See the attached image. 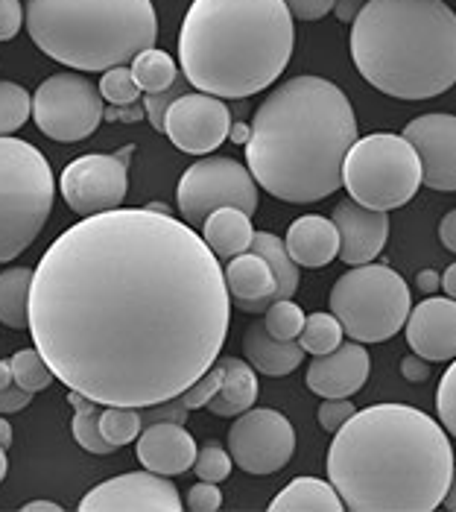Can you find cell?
Returning a JSON list of instances; mask_svg holds the SVG:
<instances>
[{
    "label": "cell",
    "mask_w": 456,
    "mask_h": 512,
    "mask_svg": "<svg viewBox=\"0 0 456 512\" xmlns=\"http://www.w3.org/2000/svg\"><path fill=\"white\" fill-rule=\"evenodd\" d=\"M182 94H188L185 91V85H182V77L176 79L167 91H158V94H147L144 97V109H147V120H150V126L155 132H164V118H167V109L182 97Z\"/></svg>",
    "instance_id": "f35d334b"
},
{
    "label": "cell",
    "mask_w": 456,
    "mask_h": 512,
    "mask_svg": "<svg viewBox=\"0 0 456 512\" xmlns=\"http://www.w3.org/2000/svg\"><path fill=\"white\" fill-rule=\"evenodd\" d=\"M24 510L27 512H59L62 507H59V504H53V501H33V504H27Z\"/></svg>",
    "instance_id": "6f0895ef"
},
{
    "label": "cell",
    "mask_w": 456,
    "mask_h": 512,
    "mask_svg": "<svg viewBox=\"0 0 456 512\" xmlns=\"http://www.w3.org/2000/svg\"><path fill=\"white\" fill-rule=\"evenodd\" d=\"M249 252H255V255H261L266 264H269V270H272V276H275V302L278 299H290L296 290H299V264L290 258V252H287V243L281 240L278 235H272V232H255L252 237V249Z\"/></svg>",
    "instance_id": "4316f807"
},
{
    "label": "cell",
    "mask_w": 456,
    "mask_h": 512,
    "mask_svg": "<svg viewBox=\"0 0 456 512\" xmlns=\"http://www.w3.org/2000/svg\"><path fill=\"white\" fill-rule=\"evenodd\" d=\"M272 512H342L345 504L337 495L334 483L319 477H296L290 480L269 504Z\"/></svg>",
    "instance_id": "484cf974"
},
{
    "label": "cell",
    "mask_w": 456,
    "mask_h": 512,
    "mask_svg": "<svg viewBox=\"0 0 456 512\" xmlns=\"http://www.w3.org/2000/svg\"><path fill=\"white\" fill-rule=\"evenodd\" d=\"M243 355L261 375L284 378L293 369H299L307 352L299 340H278L266 331L264 322H252L243 334Z\"/></svg>",
    "instance_id": "603a6c76"
},
{
    "label": "cell",
    "mask_w": 456,
    "mask_h": 512,
    "mask_svg": "<svg viewBox=\"0 0 456 512\" xmlns=\"http://www.w3.org/2000/svg\"><path fill=\"white\" fill-rule=\"evenodd\" d=\"M436 407H439V422L445 425V431L456 436V357L454 363H451V369L439 381Z\"/></svg>",
    "instance_id": "ab89813d"
},
{
    "label": "cell",
    "mask_w": 456,
    "mask_h": 512,
    "mask_svg": "<svg viewBox=\"0 0 456 512\" xmlns=\"http://www.w3.org/2000/svg\"><path fill=\"white\" fill-rule=\"evenodd\" d=\"M407 343L418 357L442 363L456 357V299L451 296H430L410 311L407 322Z\"/></svg>",
    "instance_id": "ac0fdd59"
},
{
    "label": "cell",
    "mask_w": 456,
    "mask_h": 512,
    "mask_svg": "<svg viewBox=\"0 0 456 512\" xmlns=\"http://www.w3.org/2000/svg\"><path fill=\"white\" fill-rule=\"evenodd\" d=\"M354 413H357V410H354V404H351L348 398H328V401H322V404H319L316 419H319L322 431L337 434V431H340L342 425H345Z\"/></svg>",
    "instance_id": "60d3db41"
},
{
    "label": "cell",
    "mask_w": 456,
    "mask_h": 512,
    "mask_svg": "<svg viewBox=\"0 0 456 512\" xmlns=\"http://www.w3.org/2000/svg\"><path fill=\"white\" fill-rule=\"evenodd\" d=\"M103 112L106 106L100 88L74 71L44 79L33 94V120L38 132L59 144H76L94 135Z\"/></svg>",
    "instance_id": "8fae6325"
},
{
    "label": "cell",
    "mask_w": 456,
    "mask_h": 512,
    "mask_svg": "<svg viewBox=\"0 0 456 512\" xmlns=\"http://www.w3.org/2000/svg\"><path fill=\"white\" fill-rule=\"evenodd\" d=\"M97 88H100V94H103V100L109 106H132L144 94L138 88L135 77H132V68H126V65H117V68L103 71V79H100Z\"/></svg>",
    "instance_id": "d590c367"
},
{
    "label": "cell",
    "mask_w": 456,
    "mask_h": 512,
    "mask_svg": "<svg viewBox=\"0 0 456 512\" xmlns=\"http://www.w3.org/2000/svg\"><path fill=\"white\" fill-rule=\"evenodd\" d=\"M220 366H223V384H220L217 395L208 401V410L214 416H226V419L252 410V404L258 401V375L252 369V363L226 357V360H220Z\"/></svg>",
    "instance_id": "d4e9b609"
},
{
    "label": "cell",
    "mask_w": 456,
    "mask_h": 512,
    "mask_svg": "<svg viewBox=\"0 0 456 512\" xmlns=\"http://www.w3.org/2000/svg\"><path fill=\"white\" fill-rule=\"evenodd\" d=\"M220 384H223V366H220V360L205 372V375H199L193 384H190L185 393L179 395L182 398V404L188 407V410H199V407H208V401L217 395L220 390Z\"/></svg>",
    "instance_id": "74e56055"
},
{
    "label": "cell",
    "mask_w": 456,
    "mask_h": 512,
    "mask_svg": "<svg viewBox=\"0 0 456 512\" xmlns=\"http://www.w3.org/2000/svg\"><path fill=\"white\" fill-rule=\"evenodd\" d=\"M331 314L357 343H383L395 337L410 316V287L386 264H360L337 278Z\"/></svg>",
    "instance_id": "ba28073f"
},
{
    "label": "cell",
    "mask_w": 456,
    "mask_h": 512,
    "mask_svg": "<svg viewBox=\"0 0 456 512\" xmlns=\"http://www.w3.org/2000/svg\"><path fill=\"white\" fill-rule=\"evenodd\" d=\"M290 15L299 21H319L334 9V0H284Z\"/></svg>",
    "instance_id": "f6af8a7d"
},
{
    "label": "cell",
    "mask_w": 456,
    "mask_h": 512,
    "mask_svg": "<svg viewBox=\"0 0 456 512\" xmlns=\"http://www.w3.org/2000/svg\"><path fill=\"white\" fill-rule=\"evenodd\" d=\"M9 363H12V378H15V384L24 387L27 393H41V390H47V387L56 381L53 369L47 366V360L41 357L38 349H21V352L12 355Z\"/></svg>",
    "instance_id": "836d02e7"
},
{
    "label": "cell",
    "mask_w": 456,
    "mask_h": 512,
    "mask_svg": "<svg viewBox=\"0 0 456 512\" xmlns=\"http://www.w3.org/2000/svg\"><path fill=\"white\" fill-rule=\"evenodd\" d=\"M231 112L214 94H182L164 118V135L190 156H208L228 138Z\"/></svg>",
    "instance_id": "5bb4252c"
},
{
    "label": "cell",
    "mask_w": 456,
    "mask_h": 512,
    "mask_svg": "<svg viewBox=\"0 0 456 512\" xmlns=\"http://www.w3.org/2000/svg\"><path fill=\"white\" fill-rule=\"evenodd\" d=\"M252 217L240 208H217L208 214V220L202 223V240L208 243V249L217 255V258H234L240 252H249L252 249Z\"/></svg>",
    "instance_id": "cb8c5ba5"
},
{
    "label": "cell",
    "mask_w": 456,
    "mask_h": 512,
    "mask_svg": "<svg viewBox=\"0 0 456 512\" xmlns=\"http://www.w3.org/2000/svg\"><path fill=\"white\" fill-rule=\"evenodd\" d=\"M182 220L190 229H202L211 211L240 208L249 217L258 211V182L246 164L228 156H205L190 164L176 188Z\"/></svg>",
    "instance_id": "30bf717a"
},
{
    "label": "cell",
    "mask_w": 456,
    "mask_h": 512,
    "mask_svg": "<svg viewBox=\"0 0 456 512\" xmlns=\"http://www.w3.org/2000/svg\"><path fill=\"white\" fill-rule=\"evenodd\" d=\"M33 118V94L9 79H0V138L18 132Z\"/></svg>",
    "instance_id": "1f68e13d"
},
{
    "label": "cell",
    "mask_w": 456,
    "mask_h": 512,
    "mask_svg": "<svg viewBox=\"0 0 456 512\" xmlns=\"http://www.w3.org/2000/svg\"><path fill=\"white\" fill-rule=\"evenodd\" d=\"M439 284H442V278H439L436 270H421V273H418V290H421V293H436Z\"/></svg>",
    "instance_id": "816d5d0a"
},
{
    "label": "cell",
    "mask_w": 456,
    "mask_h": 512,
    "mask_svg": "<svg viewBox=\"0 0 456 512\" xmlns=\"http://www.w3.org/2000/svg\"><path fill=\"white\" fill-rule=\"evenodd\" d=\"M30 401H33V393H27L24 387L12 384V387L0 390V413H18V410H24Z\"/></svg>",
    "instance_id": "bcb514c9"
},
{
    "label": "cell",
    "mask_w": 456,
    "mask_h": 512,
    "mask_svg": "<svg viewBox=\"0 0 456 512\" xmlns=\"http://www.w3.org/2000/svg\"><path fill=\"white\" fill-rule=\"evenodd\" d=\"M439 237H442V246L456 252V208L445 214V220L439 223Z\"/></svg>",
    "instance_id": "f907efd6"
},
{
    "label": "cell",
    "mask_w": 456,
    "mask_h": 512,
    "mask_svg": "<svg viewBox=\"0 0 456 512\" xmlns=\"http://www.w3.org/2000/svg\"><path fill=\"white\" fill-rule=\"evenodd\" d=\"M144 419L138 407H120V404H106L100 410V431L112 442L114 448L129 445L141 436Z\"/></svg>",
    "instance_id": "d6a6232c"
},
{
    "label": "cell",
    "mask_w": 456,
    "mask_h": 512,
    "mask_svg": "<svg viewBox=\"0 0 456 512\" xmlns=\"http://www.w3.org/2000/svg\"><path fill=\"white\" fill-rule=\"evenodd\" d=\"M103 118H106V120H126V123H132V120L147 118V109H141L138 103H132V106H109V109L103 112Z\"/></svg>",
    "instance_id": "c3c4849f"
},
{
    "label": "cell",
    "mask_w": 456,
    "mask_h": 512,
    "mask_svg": "<svg viewBox=\"0 0 456 512\" xmlns=\"http://www.w3.org/2000/svg\"><path fill=\"white\" fill-rule=\"evenodd\" d=\"M351 59L380 94L439 97L456 85V12L445 0H369L351 24Z\"/></svg>",
    "instance_id": "5b68a950"
},
{
    "label": "cell",
    "mask_w": 456,
    "mask_h": 512,
    "mask_svg": "<svg viewBox=\"0 0 456 512\" xmlns=\"http://www.w3.org/2000/svg\"><path fill=\"white\" fill-rule=\"evenodd\" d=\"M287 252L299 267H328L331 261H337L340 255V232L334 226V220L307 214L290 223L287 229Z\"/></svg>",
    "instance_id": "7402d4cb"
},
{
    "label": "cell",
    "mask_w": 456,
    "mask_h": 512,
    "mask_svg": "<svg viewBox=\"0 0 456 512\" xmlns=\"http://www.w3.org/2000/svg\"><path fill=\"white\" fill-rule=\"evenodd\" d=\"M369 0H334V12L342 24H354V18L360 15V9L366 6Z\"/></svg>",
    "instance_id": "681fc988"
},
{
    "label": "cell",
    "mask_w": 456,
    "mask_h": 512,
    "mask_svg": "<svg viewBox=\"0 0 456 512\" xmlns=\"http://www.w3.org/2000/svg\"><path fill=\"white\" fill-rule=\"evenodd\" d=\"M59 191L79 217L114 211L129 191V161L103 153L74 158L62 170Z\"/></svg>",
    "instance_id": "4fadbf2b"
},
{
    "label": "cell",
    "mask_w": 456,
    "mask_h": 512,
    "mask_svg": "<svg viewBox=\"0 0 456 512\" xmlns=\"http://www.w3.org/2000/svg\"><path fill=\"white\" fill-rule=\"evenodd\" d=\"M56 182L33 144L0 138V264L33 246L50 220Z\"/></svg>",
    "instance_id": "52a82bcc"
},
{
    "label": "cell",
    "mask_w": 456,
    "mask_h": 512,
    "mask_svg": "<svg viewBox=\"0 0 456 512\" xmlns=\"http://www.w3.org/2000/svg\"><path fill=\"white\" fill-rule=\"evenodd\" d=\"M451 474L454 448L445 428L407 404L357 410L328 451V480L351 512L436 510Z\"/></svg>",
    "instance_id": "7a4b0ae2"
},
{
    "label": "cell",
    "mask_w": 456,
    "mask_h": 512,
    "mask_svg": "<svg viewBox=\"0 0 456 512\" xmlns=\"http://www.w3.org/2000/svg\"><path fill=\"white\" fill-rule=\"evenodd\" d=\"M82 512H179V489L167 480V474L129 472L94 486L82 501Z\"/></svg>",
    "instance_id": "9a60e30c"
},
{
    "label": "cell",
    "mask_w": 456,
    "mask_h": 512,
    "mask_svg": "<svg viewBox=\"0 0 456 512\" xmlns=\"http://www.w3.org/2000/svg\"><path fill=\"white\" fill-rule=\"evenodd\" d=\"M0 445H3V448L12 445V425L3 419V413H0Z\"/></svg>",
    "instance_id": "680465c9"
},
{
    "label": "cell",
    "mask_w": 456,
    "mask_h": 512,
    "mask_svg": "<svg viewBox=\"0 0 456 512\" xmlns=\"http://www.w3.org/2000/svg\"><path fill=\"white\" fill-rule=\"evenodd\" d=\"M296 451V431L278 410H246L228 431V454L249 474L281 472Z\"/></svg>",
    "instance_id": "7c38bea8"
},
{
    "label": "cell",
    "mask_w": 456,
    "mask_h": 512,
    "mask_svg": "<svg viewBox=\"0 0 456 512\" xmlns=\"http://www.w3.org/2000/svg\"><path fill=\"white\" fill-rule=\"evenodd\" d=\"M304 319L307 316H304L302 308L296 302H290V299H278V302H272L264 311L266 331L272 337H278V340H299Z\"/></svg>",
    "instance_id": "e575fe53"
},
{
    "label": "cell",
    "mask_w": 456,
    "mask_h": 512,
    "mask_svg": "<svg viewBox=\"0 0 456 512\" xmlns=\"http://www.w3.org/2000/svg\"><path fill=\"white\" fill-rule=\"evenodd\" d=\"M342 337H345V328L334 314H310L304 319L302 334H299V343L307 355H328L334 352L337 346H342Z\"/></svg>",
    "instance_id": "4dcf8cb0"
},
{
    "label": "cell",
    "mask_w": 456,
    "mask_h": 512,
    "mask_svg": "<svg viewBox=\"0 0 456 512\" xmlns=\"http://www.w3.org/2000/svg\"><path fill=\"white\" fill-rule=\"evenodd\" d=\"M249 135H252V126H246V123H231V129H228V138L237 144H246Z\"/></svg>",
    "instance_id": "f5cc1de1"
},
{
    "label": "cell",
    "mask_w": 456,
    "mask_h": 512,
    "mask_svg": "<svg viewBox=\"0 0 456 512\" xmlns=\"http://www.w3.org/2000/svg\"><path fill=\"white\" fill-rule=\"evenodd\" d=\"M15 384V378H12V363L9 360H0V390H6V387H12Z\"/></svg>",
    "instance_id": "11a10c76"
},
{
    "label": "cell",
    "mask_w": 456,
    "mask_h": 512,
    "mask_svg": "<svg viewBox=\"0 0 456 512\" xmlns=\"http://www.w3.org/2000/svg\"><path fill=\"white\" fill-rule=\"evenodd\" d=\"M188 407L182 404V398H170V401H161V404H150V407H141V419L144 425H155V422H185L188 419Z\"/></svg>",
    "instance_id": "b9f144b4"
},
{
    "label": "cell",
    "mask_w": 456,
    "mask_h": 512,
    "mask_svg": "<svg viewBox=\"0 0 456 512\" xmlns=\"http://www.w3.org/2000/svg\"><path fill=\"white\" fill-rule=\"evenodd\" d=\"M21 27H24L21 0H0V41L15 39Z\"/></svg>",
    "instance_id": "ee69618b"
},
{
    "label": "cell",
    "mask_w": 456,
    "mask_h": 512,
    "mask_svg": "<svg viewBox=\"0 0 456 512\" xmlns=\"http://www.w3.org/2000/svg\"><path fill=\"white\" fill-rule=\"evenodd\" d=\"M68 401H71V407H74V439L88 451V454H114L117 448H114L112 442L103 436L100 431V407L103 404H97V401H91L88 395L76 393L71 390L68 395Z\"/></svg>",
    "instance_id": "f1b7e54d"
},
{
    "label": "cell",
    "mask_w": 456,
    "mask_h": 512,
    "mask_svg": "<svg viewBox=\"0 0 456 512\" xmlns=\"http://www.w3.org/2000/svg\"><path fill=\"white\" fill-rule=\"evenodd\" d=\"M132 77L144 94H158V91H167L179 79V68L173 56H167L164 50L147 47L144 53L132 59Z\"/></svg>",
    "instance_id": "f546056e"
},
{
    "label": "cell",
    "mask_w": 456,
    "mask_h": 512,
    "mask_svg": "<svg viewBox=\"0 0 456 512\" xmlns=\"http://www.w3.org/2000/svg\"><path fill=\"white\" fill-rule=\"evenodd\" d=\"M442 287H445V293L456 299V264H451L448 270H445V276H442Z\"/></svg>",
    "instance_id": "db71d44e"
},
{
    "label": "cell",
    "mask_w": 456,
    "mask_h": 512,
    "mask_svg": "<svg viewBox=\"0 0 456 512\" xmlns=\"http://www.w3.org/2000/svg\"><path fill=\"white\" fill-rule=\"evenodd\" d=\"M404 138L421 158V185L456 191V115H421L407 123Z\"/></svg>",
    "instance_id": "2e32d148"
},
{
    "label": "cell",
    "mask_w": 456,
    "mask_h": 512,
    "mask_svg": "<svg viewBox=\"0 0 456 512\" xmlns=\"http://www.w3.org/2000/svg\"><path fill=\"white\" fill-rule=\"evenodd\" d=\"M193 472L199 480H208V483H223L231 472V454H228L223 445L217 442H208L196 451V460H193Z\"/></svg>",
    "instance_id": "8d00e7d4"
},
{
    "label": "cell",
    "mask_w": 456,
    "mask_h": 512,
    "mask_svg": "<svg viewBox=\"0 0 456 512\" xmlns=\"http://www.w3.org/2000/svg\"><path fill=\"white\" fill-rule=\"evenodd\" d=\"M372 372V357L363 343H342L328 355H316L307 369V387L319 398H351Z\"/></svg>",
    "instance_id": "d6986e66"
},
{
    "label": "cell",
    "mask_w": 456,
    "mask_h": 512,
    "mask_svg": "<svg viewBox=\"0 0 456 512\" xmlns=\"http://www.w3.org/2000/svg\"><path fill=\"white\" fill-rule=\"evenodd\" d=\"M231 293L220 258L167 205L91 214L38 261L30 334L68 390L150 407L223 352Z\"/></svg>",
    "instance_id": "6da1fadb"
},
{
    "label": "cell",
    "mask_w": 456,
    "mask_h": 512,
    "mask_svg": "<svg viewBox=\"0 0 456 512\" xmlns=\"http://www.w3.org/2000/svg\"><path fill=\"white\" fill-rule=\"evenodd\" d=\"M30 267H12L0 273V322L6 328H30V290H33Z\"/></svg>",
    "instance_id": "83f0119b"
},
{
    "label": "cell",
    "mask_w": 456,
    "mask_h": 512,
    "mask_svg": "<svg viewBox=\"0 0 456 512\" xmlns=\"http://www.w3.org/2000/svg\"><path fill=\"white\" fill-rule=\"evenodd\" d=\"M196 442L179 422H155L138 436V460L155 474H185L193 469Z\"/></svg>",
    "instance_id": "ffe728a7"
},
{
    "label": "cell",
    "mask_w": 456,
    "mask_h": 512,
    "mask_svg": "<svg viewBox=\"0 0 456 512\" xmlns=\"http://www.w3.org/2000/svg\"><path fill=\"white\" fill-rule=\"evenodd\" d=\"M226 273L231 305L243 314H264L266 308L275 302V276L269 270L261 255L255 252H240L228 258Z\"/></svg>",
    "instance_id": "44dd1931"
},
{
    "label": "cell",
    "mask_w": 456,
    "mask_h": 512,
    "mask_svg": "<svg viewBox=\"0 0 456 512\" xmlns=\"http://www.w3.org/2000/svg\"><path fill=\"white\" fill-rule=\"evenodd\" d=\"M445 507L451 512H456V469L451 474V483H448V492H445V501H442Z\"/></svg>",
    "instance_id": "9f6ffc18"
},
{
    "label": "cell",
    "mask_w": 456,
    "mask_h": 512,
    "mask_svg": "<svg viewBox=\"0 0 456 512\" xmlns=\"http://www.w3.org/2000/svg\"><path fill=\"white\" fill-rule=\"evenodd\" d=\"M223 507V492L217 489V483L199 480L196 486L188 489V510L193 512H217Z\"/></svg>",
    "instance_id": "7bdbcfd3"
},
{
    "label": "cell",
    "mask_w": 456,
    "mask_h": 512,
    "mask_svg": "<svg viewBox=\"0 0 456 512\" xmlns=\"http://www.w3.org/2000/svg\"><path fill=\"white\" fill-rule=\"evenodd\" d=\"M357 141V118L340 85L293 77L258 106L246 141V167L258 188L310 205L342 188V164Z\"/></svg>",
    "instance_id": "3957f363"
},
{
    "label": "cell",
    "mask_w": 456,
    "mask_h": 512,
    "mask_svg": "<svg viewBox=\"0 0 456 512\" xmlns=\"http://www.w3.org/2000/svg\"><path fill=\"white\" fill-rule=\"evenodd\" d=\"M6 469H9V460H6V448L0 445V480L6 477Z\"/></svg>",
    "instance_id": "91938a15"
},
{
    "label": "cell",
    "mask_w": 456,
    "mask_h": 512,
    "mask_svg": "<svg viewBox=\"0 0 456 512\" xmlns=\"http://www.w3.org/2000/svg\"><path fill=\"white\" fill-rule=\"evenodd\" d=\"M342 185L366 208H401L421 188V158L404 135L375 132L357 138L342 164Z\"/></svg>",
    "instance_id": "9c48e42d"
},
{
    "label": "cell",
    "mask_w": 456,
    "mask_h": 512,
    "mask_svg": "<svg viewBox=\"0 0 456 512\" xmlns=\"http://www.w3.org/2000/svg\"><path fill=\"white\" fill-rule=\"evenodd\" d=\"M293 56V15L284 0H193L179 33L182 71L220 100L261 94Z\"/></svg>",
    "instance_id": "277c9868"
},
{
    "label": "cell",
    "mask_w": 456,
    "mask_h": 512,
    "mask_svg": "<svg viewBox=\"0 0 456 512\" xmlns=\"http://www.w3.org/2000/svg\"><path fill=\"white\" fill-rule=\"evenodd\" d=\"M27 33L38 50L74 71H109L155 47L152 0H27Z\"/></svg>",
    "instance_id": "8992f818"
},
{
    "label": "cell",
    "mask_w": 456,
    "mask_h": 512,
    "mask_svg": "<svg viewBox=\"0 0 456 512\" xmlns=\"http://www.w3.org/2000/svg\"><path fill=\"white\" fill-rule=\"evenodd\" d=\"M334 226L340 232V258L348 267L372 264L386 246L389 237V214L366 208L354 199H342L334 208Z\"/></svg>",
    "instance_id": "e0dca14e"
},
{
    "label": "cell",
    "mask_w": 456,
    "mask_h": 512,
    "mask_svg": "<svg viewBox=\"0 0 456 512\" xmlns=\"http://www.w3.org/2000/svg\"><path fill=\"white\" fill-rule=\"evenodd\" d=\"M401 375H404L410 384H424V381L430 378V366H427L424 357H418L416 352H413V355H407L401 360Z\"/></svg>",
    "instance_id": "7dc6e473"
}]
</instances>
